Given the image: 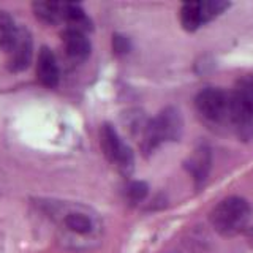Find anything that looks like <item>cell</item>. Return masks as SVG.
Listing matches in <instances>:
<instances>
[{"mask_svg":"<svg viewBox=\"0 0 253 253\" xmlns=\"http://www.w3.org/2000/svg\"><path fill=\"white\" fill-rule=\"evenodd\" d=\"M51 215L59 220L70 241L84 239V242H90L101 231L98 217L81 206H59L51 211Z\"/></svg>","mask_w":253,"mask_h":253,"instance_id":"cell-1","label":"cell"},{"mask_svg":"<svg viewBox=\"0 0 253 253\" xmlns=\"http://www.w3.org/2000/svg\"><path fill=\"white\" fill-rule=\"evenodd\" d=\"M252 218L249 203L239 196H229L220 201L211 212V223L213 229L226 237L244 233Z\"/></svg>","mask_w":253,"mask_h":253,"instance_id":"cell-2","label":"cell"},{"mask_svg":"<svg viewBox=\"0 0 253 253\" xmlns=\"http://www.w3.org/2000/svg\"><path fill=\"white\" fill-rule=\"evenodd\" d=\"M184 122L182 116L176 108H165L160 114L154 119H149L144 133L139 139L142 152H152L163 142L177 141L182 136Z\"/></svg>","mask_w":253,"mask_h":253,"instance_id":"cell-3","label":"cell"},{"mask_svg":"<svg viewBox=\"0 0 253 253\" xmlns=\"http://www.w3.org/2000/svg\"><path fill=\"white\" fill-rule=\"evenodd\" d=\"M229 93L218 87H206L195 98V108L201 121L209 126L229 125Z\"/></svg>","mask_w":253,"mask_h":253,"instance_id":"cell-4","label":"cell"},{"mask_svg":"<svg viewBox=\"0 0 253 253\" xmlns=\"http://www.w3.org/2000/svg\"><path fill=\"white\" fill-rule=\"evenodd\" d=\"M229 125L242 141L253 138V90L237 83L229 93Z\"/></svg>","mask_w":253,"mask_h":253,"instance_id":"cell-5","label":"cell"},{"mask_svg":"<svg viewBox=\"0 0 253 253\" xmlns=\"http://www.w3.org/2000/svg\"><path fill=\"white\" fill-rule=\"evenodd\" d=\"M100 144L101 150L108 162L113 163L116 168L124 172L130 174L134 168V157L131 149L121 139L119 133L114 130L113 125L105 124L100 130Z\"/></svg>","mask_w":253,"mask_h":253,"instance_id":"cell-6","label":"cell"},{"mask_svg":"<svg viewBox=\"0 0 253 253\" xmlns=\"http://www.w3.org/2000/svg\"><path fill=\"white\" fill-rule=\"evenodd\" d=\"M8 70L13 73H21L26 68H29L34 55V40H32L30 32L26 27H18L16 37L13 40L11 46L8 47Z\"/></svg>","mask_w":253,"mask_h":253,"instance_id":"cell-7","label":"cell"},{"mask_svg":"<svg viewBox=\"0 0 253 253\" xmlns=\"http://www.w3.org/2000/svg\"><path fill=\"white\" fill-rule=\"evenodd\" d=\"M211 166H212V152L208 146L196 147L192 152V155L187 158L185 169L193 177L198 188L206 184L211 172Z\"/></svg>","mask_w":253,"mask_h":253,"instance_id":"cell-8","label":"cell"},{"mask_svg":"<svg viewBox=\"0 0 253 253\" xmlns=\"http://www.w3.org/2000/svg\"><path fill=\"white\" fill-rule=\"evenodd\" d=\"M37 78L38 81L46 87H55L59 84L60 79V71L57 60H55V55L49 47L43 46L38 52V59H37Z\"/></svg>","mask_w":253,"mask_h":253,"instance_id":"cell-9","label":"cell"},{"mask_svg":"<svg viewBox=\"0 0 253 253\" xmlns=\"http://www.w3.org/2000/svg\"><path fill=\"white\" fill-rule=\"evenodd\" d=\"M62 42L70 59L83 62L90 55V42L81 30L67 27L62 34Z\"/></svg>","mask_w":253,"mask_h":253,"instance_id":"cell-10","label":"cell"},{"mask_svg":"<svg viewBox=\"0 0 253 253\" xmlns=\"http://www.w3.org/2000/svg\"><path fill=\"white\" fill-rule=\"evenodd\" d=\"M37 18L44 24L63 21V2H35L32 5Z\"/></svg>","mask_w":253,"mask_h":253,"instance_id":"cell-11","label":"cell"},{"mask_svg":"<svg viewBox=\"0 0 253 253\" xmlns=\"http://www.w3.org/2000/svg\"><path fill=\"white\" fill-rule=\"evenodd\" d=\"M180 24L187 32H196L203 26L198 2H187L180 8Z\"/></svg>","mask_w":253,"mask_h":253,"instance_id":"cell-12","label":"cell"},{"mask_svg":"<svg viewBox=\"0 0 253 253\" xmlns=\"http://www.w3.org/2000/svg\"><path fill=\"white\" fill-rule=\"evenodd\" d=\"M16 32H18V27L14 26L13 18L6 11L0 10V47L3 51H8V47L11 46Z\"/></svg>","mask_w":253,"mask_h":253,"instance_id":"cell-13","label":"cell"},{"mask_svg":"<svg viewBox=\"0 0 253 253\" xmlns=\"http://www.w3.org/2000/svg\"><path fill=\"white\" fill-rule=\"evenodd\" d=\"M198 5H200V14L203 24H208L218 18L229 6V3L223 2V0H204V2H198Z\"/></svg>","mask_w":253,"mask_h":253,"instance_id":"cell-14","label":"cell"},{"mask_svg":"<svg viewBox=\"0 0 253 253\" xmlns=\"http://www.w3.org/2000/svg\"><path fill=\"white\" fill-rule=\"evenodd\" d=\"M147 185L144 182H131V184L126 187V198H128L130 203H139L147 196Z\"/></svg>","mask_w":253,"mask_h":253,"instance_id":"cell-15","label":"cell"},{"mask_svg":"<svg viewBox=\"0 0 253 253\" xmlns=\"http://www.w3.org/2000/svg\"><path fill=\"white\" fill-rule=\"evenodd\" d=\"M113 46H114V51L117 54H125L130 51V42L128 38L121 37V35H116L113 40Z\"/></svg>","mask_w":253,"mask_h":253,"instance_id":"cell-16","label":"cell"},{"mask_svg":"<svg viewBox=\"0 0 253 253\" xmlns=\"http://www.w3.org/2000/svg\"><path fill=\"white\" fill-rule=\"evenodd\" d=\"M239 84H242V85H245V87H249L250 90H253V75H249V76H244V78H241L239 81H237Z\"/></svg>","mask_w":253,"mask_h":253,"instance_id":"cell-17","label":"cell"},{"mask_svg":"<svg viewBox=\"0 0 253 253\" xmlns=\"http://www.w3.org/2000/svg\"><path fill=\"white\" fill-rule=\"evenodd\" d=\"M245 234H247V242L253 247V228L245 229Z\"/></svg>","mask_w":253,"mask_h":253,"instance_id":"cell-18","label":"cell"}]
</instances>
